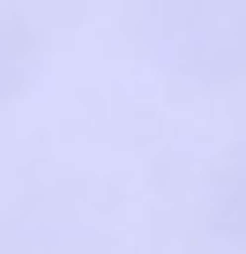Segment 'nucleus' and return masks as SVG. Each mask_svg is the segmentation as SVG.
Returning a JSON list of instances; mask_svg holds the SVG:
<instances>
[{
  "label": "nucleus",
  "instance_id": "obj_1",
  "mask_svg": "<svg viewBox=\"0 0 246 254\" xmlns=\"http://www.w3.org/2000/svg\"><path fill=\"white\" fill-rule=\"evenodd\" d=\"M149 45L179 75L246 67V0H149Z\"/></svg>",
  "mask_w": 246,
  "mask_h": 254
},
{
  "label": "nucleus",
  "instance_id": "obj_2",
  "mask_svg": "<svg viewBox=\"0 0 246 254\" xmlns=\"http://www.w3.org/2000/svg\"><path fill=\"white\" fill-rule=\"evenodd\" d=\"M23 67H30V38L0 23V105L15 97V82H23Z\"/></svg>",
  "mask_w": 246,
  "mask_h": 254
}]
</instances>
